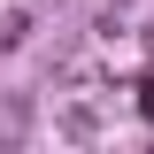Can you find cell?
<instances>
[{
  "label": "cell",
  "mask_w": 154,
  "mask_h": 154,
  "mask_svg": "<svg viewBox=\"0 0 154 154\" xmlns=\"http://www.w3.org/2000/svg\"><path fill=\"white\" fill-rule=\"evenodd\" d=\"M139 116H146V123H154V77H146V85H139Z\"/></svg>",
  "instance_id": "cell-1"
}]
</instances>
